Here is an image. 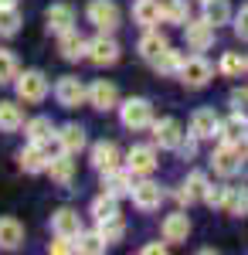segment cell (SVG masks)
I'll use <instances>...</instances> for the list:
<instances>
[{
  "label": "cell",
  "mask_w": 248,
  "mask_h": 255,
  "mask_svg": "<svg viewBox=\"0 0 248 255\" xmlns=\"http://www.w3.org/2000/svg\"><path fill=\"white\" fill-rule=\"evenodd\" d=\"M14 89H17V99H20V102L38 106V102H44V99H48V92H51V82H48V75H44V72H38V68H27V72H20L17 79H14Z\"/></svg>",
  "instance_id": "obj_1"
},
{
  "label": "cell",
  "mask_w": 248,
  "mask_h": 255,
  "mask_svg": "<svg viewBox=\"0 0 248 255\" xmlns=\"http://www.w3.org/2000/svg\"><path fill=\"white\" fill-rule=\"evenodd\" d=\"M119 123H123L126 129H133V133L150 129V126H153V106H150V99L129 96L126 102H119Z\"/></svg>",
  "instance_id": "obj_2"
},
{
  "label": "cell",
  "mask_w": 248,
  "mask_h": 255,
  "mask_svg": "<svg viewBox=\"0 0 248 255\" xmlns=\"http://www.w3.org/2000/svg\"><path fill=\"white\" fill-rule=\"evenodd\" d=\"M177 79L184 82L187 89H204L211 79H214V65H211L201 51H194L191 58H184V68H180V75Z\"/></svg>",
  "instance_id": "obj_3"
},
{
  "label": "cell",
  "mask_w": 248,
  "mask_h": 255,
  "mask_svg": "<svg viewBox=\"0 0 248 255\" xmlns=\"http://www.w3.org/2000/svg\"><path fill=\"white\" fill-rule=\"evenodd\" d=\"M242 160H245V150L221 139V146L211 153V170L218 177H235V174H242Z\"/></svg>",
  "instance_id": "obj_4"
},
{
  "label": "cell",
  "mask_w": 248,
  "mask_h": 255,
  "mask_svg": "<svg viewBox=\"0 0 248 255\" xmlns=\"http://www.w3.org/2000/svg\"><path fill=\"white\" fill-rule=\"evenodd\" d=\"M119 55H123L119 41H116L113 34H106V31H99L96 38L89 41V48H85V58L92 61V65H99V68L116 65V61H119Z\"/></svg>",
  "instance_id": "obj_5"
},
{
  "label": "cell",
  "mask_w": 248,
  "mask_h": 255,
  "mask_svg": "<svg viewBox=\"0 0 248 255\" xmlns=\"http://www.w3.org/2000/svg\"><path fill=\"white\" fill-rule=\"evenodd\" d=\"M85 14H89V24H96L99 31H106V34H116L119 24H123V14H119L116 0H92Z\"/></svg>",
  "instance_id": "obj_6"
},
{
  "label": "cell",
  "mask_w": 248,
  "mask_h": 255,
  "mask_svg": "<svg viewBox=\"0 0 248 255\" xmlns=\"http://www.w3.org/2000/svg\"><path fill=\"white\" fill-rule=\"evenodd\" d=\"M55 99L61 109H78L82 102H89V89L82 85V79L75 75H65V79L55 82Z\"/></svg>",
  "instance_id": "obj_7"
},
{
  "label": "cell",
  "mask_w": 248,
  "mask_h": 255,
  "mask_svg": "<svg viewBox=\"0 0 248 255\" xmlns=\"http://www.w3.org/2000/svg\"><path fill=\"white\" fill-rule=\"evenodd\" d=\"M51 143H27L17 153V163L24 174H48V163H51Z\"/></svg>",
  "instance_id": "obj_8"
},
{
  "label": "cell",
  "mask_w": 248,
  "mask_h": 255,
  "mask_svg": "<svg viewBox=\"0 0 248 255\" xmlns=\"http://www.w3.org/2000/svg\"><path fill=\"white\" fill-rule=\"evenodd\" d=\"M214 38H218V27H214L211 20H204V17L184 24V41H187L191 51H208L211 44H214Z\"/></svg>",
  "instance_id": "obj_9"
},
{
  "label": "cell",
  "mask_w": 248,
  "mask_h": 255,
  "mask_svg": "<svg viewBox=\"0 0 248 255\" xmlns=\"http://www.w3.org/2000/svg\"><path fill=\"white\" fill-rule=\"evenodd\" d=\"M208 187H211V180L204 170H191L187 174V180L173 191V197L184 204V208H191V204H197V201H204V194H208Z\"/></svg>",
  "instance_id": "obj_10"
},
{
  "label": "cell",
  "mask_w": 248,
  "mask_h": 255,
  "mask_svg": "<svg viewBox=\"0 0 248 255\" xmlns=\"http://www.w3.org/2000/svg\"><path fill=\"white\" fill-rule=\"evenodd\" d=\"M156 150H153L150 143H136L129 146V153H126V170H133V177H146L156 170Z\"/></svg>",
  "instance_id": "obj_11"
},
{
  "label": "cell",
  "mask_w": 248,
  "mask_h": 255,
  "mask_svg": "<svg viewBox=\"0 0 248 255\" xmlns=\"http://www.w3.org/2000/svg\"><path fill=\"white\" fill-rule=\"evenodd\" d=\"M153 143H160L163 150H177L180 139H184V126L177 123L173 116H163V119H153Z\"/></svg>",
  "instance_id": "obj_12"
},
{
  "label": "cell",
  "mask_w": 248,
  "mask_h": 255,
  "mask_svg": "<svg viewBox=\"0 0 248 255\" xmlns=\"http://www.w3.org/2000/svg\"><path fill=\"white\" fill-rule=\"evenodd\" d=\"M102 194L129 197L133 194V170H126V167H109V170H102Z\"/></svg>",
  "instance_id": "obj_13"
},
{
  "label": "cell",
  "mask_w": 248,
  "mask_h": 255,
  "mask_svg": "<svg viewBox=\"0 0 248 255\" xmlns=\"http://www.w3.org/2000/svg\"><path fill=\"white\" fill-rule=\"evenodd\" d=\"M44 27H48V34H58V38L75 31V10L68 3H51L44 10Z\"/></svg>",
  "instance_id": "obj_14"
},
{
  "label": "cell",
  "mask_w": 248,
  "mask_h": 255,
  "mask_svg": "<svg viewBox=\"0 0 248 255\" xmlns=\"http://www.w3.org/2000/svg\"><path fill=\"white\" fill-rule=\"evenodd\" d=\"M89 106L92 109H99V113H113V109H119V89H116L113 82L99 79L89 85Z\"/></svg>",
  "instance_id": "obj_15"
},
{
  "label": "cell",
  "mask_w": 248,
  "mask_h": 255,
  "mask_svg": "<svg viewBox=\"0 0 248 255\" xmlns=\"http://www.w3.org/2000/svg\"><path fill=\"white\" fill-rule=\"evenodd\" d=\"M133 204L139 208V211H156L160 204H163V187L156 184V180H139V184H133Z\"/></svg>",
  "instance_id": "obj_16"
},
{
  "label": "cell",
  "mask_w": 248,
  "mask_h": 255,
  "mask_svg": "<svg viewBox=\"0 0 248 255\" xmlns=\"http://www.w3.org/2000/svg\"><path fill=\"white\" fill-rule=\"evenodd\" d=\"M58 150H65V153H82L85 146H89V136H85V126H78V123H65V126H58Z\"/></svg>",
  "instance_id": "obj_17"
},
{
  "label": "cell",
  "mask_w": 248,
  "mask_h": 255,
  "mask_svg": "<svg viewBox=\"0 0 248 255\" xmlns=\"http://www.w3.org/2000/svg\"><path fill=\"white\" fill-rule=\"evenodd\" d=\"M191 133L197 139H214L221 136V119H218V113L214 109H194L191 116Z\"/></svg>",
  "instance_id": "obj_18"
},
{
  "label": "cell",
  "mask_w": 248,
  "mask_h": 255,
  "mask_svg": "<svg viewBox=\"0 0 248 255\" xmlns=\"http://www.w3.org/2000/svg\"><path fill=\"white\" fill-rule=\"evenodd\" d=\"M51 232L61 238H78L82 235V218H78L75 208H58L51 215Z\"/></svg>",
  "instance_id": "obj_19"
},
{
  "label": "cell",
  "mask_w": 248,
  "mask_h": 255,
  "mask_svg": "<svg viewBox=\"0 0 248 255\" xmlns=\"http://www.w3.org/2000/svg\"><path fill=\"white\" fill-rule=\"evenodd\" d=\"M167 48H170V41H167V34H160L156 27H146V34H143V38H139V44H136L139 58H143V61H150V65H153L156 58H160V55H163Z\"/></svg>",
  "instance_id": "obj_20"
},
{
  "label": "cell",
  "mask_w": 248,
  "mask_h": 255,
  "mask_svg": "<svg viewBox=\"0 0 248 255\" xmlns=\"http://www.w3.org/2000/svg\"><path fill=\"white\" fill-rule=\"evenodd\" d=\"M48 177L55 180L58 187H68V184L75 180V160H72V153H65V150L51 153V163H48Z\"/></svg>",
  "instance_id": "obj_21"
},
{
  "label": "cell",
  "mask_w": 248,
  "mask_h": 255,
  "mask_svg": "<svg viewBox=\"0 0 248 255\" xmlns=\"http://www.w3.org/2000/svg\"><path fill=\"white\" fill-rule=\"evenodd\" d=\"M89 160H92V167H96L99 174L109 170V167H119V146H116L113 139H99L89 150Z\"/></svg>",
  "instance_id": "obj_22"
},
{
  "label": "cell",
  "mask_w": 248,
  "mask_h": 255,
  "mask_svg": "<svg viewBox=\"0 0 248 255\" xmlns=\"http://www.w3.org/2000/svg\"><path fill=\"white\" fill-rule=\"evenodd\" d=\"M24 245V225L17 218L3 215L0 218V252H17Z\"/></svg>",
  "instance_id": "obj_23"
},
{
  "label": "cell",
  "mask_w": 248,
  "mask_h": 255,
  "mask_svg": "<svg viewBox=\"0 0 248 255\" xmlns=\"http://www.w3.org/2000/svg\"><path fill=\"white\" fill-rule=\"evenodd\" d=\"M160 232H163V238H167L170 245H177V242H187V235H191V218L184 215V211H173V215L163 218Z\"/></svg>",
  "instance_id": "obj_24"
},
{
  "label": "cell",
  "mask_w": 248,
  "mask_h": 255,
  "mask_svg": "<svg viewBox=\"0 0 248 255\" xmlns=\"http://www.w3.org/2000/svg\"><path fill=\"white\" fill-rule=\"evenodd\" d=\"M55 133H58V126L48 116H34V119L24 123V136H27V143H51Z\"/></svg>",
  "instance_id": "obj_25"
},
{
  "label": "cell",
  "mask_w": 248,
  "mask_h": 255,
  "mask_svg": "<svg viewBox=\"0 0 248 255\" xmlns=\"http://www.w3.org/2000/svg\"><path fill=\"white\" fill-rule=\"evenodd\" d=\"M133 20L139 27H156L163 20V3L160 0H136L133 3Z\"/></svg>",
  "instance_id": "obj_26"
},
{
  "label": "cell",
  "mask_w": 248,
  "mask_h": 255,
  "mask_svg": "<svg viewBox=\"0 0 248 255\" xmlns=\"http://www.w3.org/2000/svg\"><path fill=\"white\" fill-rule=\"evenodd\" d=\"M221 139L225 143H235V146H245L248 143V116L235 113L228 123H221Z\"/></svg>",
  "instance_id": "obj_27"
},
{
  "label": "cell",
  "mask_w": 248,
  "mask_h": 255,
  "mask_svg": "<svg viewBox=\"0 0 248 255\" xmlns=\"http://www.w3.org/2000/svg\"><path fill=\"white\" fill-rule=\"evenodd\" d=\"M85 48H89V41L82 38L78 31H68V34L58 38V51H61L65 61H82L85 58Z\"/></svg>",
  "instance_id": "obj_28"
},
{
  "label": "cell",
  "mask_w": 248,
  "mask_h": 255,
  "mask_svg": "<svg viewBox=\"0 0 248 255\" xmlns=\"http://www.w3.org/2000/svg\"><path fill=\"white\" fill-rule=\"evenodd\" d=\"M24 126V109L17 102H0V133H17Z\"/></svg>",
  "instance_id": "obj_29"
},
{
  "label": "cell",
  "mask_w": 248,
  "mask_h": 255,
  "mask_svg": "<svg viewBox=\"0 0 248 255\" xmlns=\"http://www.w3.org/2000/svg\"><path fill=\"white\" fill-rule=\"evenodd\" d=\"M201 7H204V14H201V17L211 20L214 27H221V24H228V20L235 17V14H231V3H228V0H204Z\"/></svg>",
  "instance_id": "obj_30"
},
{
  "label": "cell",
  "mask_w": 248,
  "mask_h": 255,
  "mask_svg": "<svg viewBox=\"0 0 248 255\" xmlns=\"http://www.w3.org/2000/svg\"><path fill=\"white\" fill-rule=\"evenodd\" d=\"M163 20L184 27L191 20V0H163Z\"/></svg>",
  "instance_id": "obj_31"
},
{
  "label": "cell",
  "mask_w": 248,
  "mask_h": 255,
  "mask_svg": "<svg viewBox=\"0 0 248 255\" xmlns=\"http://www.w3.org/2000/svg\"><path fill=\"white\" fill-rule=\"evenodd\" d=\"M92 218L99 221H113V218H119V197L113 194H99L96 201H92Z\"/></svg>",
  "instance_id": "obj_32"
},
{
  "label": "cell",
  "mask_w": 248,
  "mask_h": 255,
  "mask_svg": "<svg viewBox=\"0 0 248 255\" xmlns=\"http://www.w3.org/2000/svg\"><path fill=\"white\" fill-rule=\"evenodd\" d=\"M17 31H20L17 3H0V38H14Z\"/></svg>",
  "instance_id": "obj_33"
},
{
  "label": "cell",
  "mask_w": 248,
  "mask_h": 255,
  "mask_svg": "<svg viewBox=\"0 0 248 255\" xmlns=\"http://www.w3.org/2000/svg\"><path fill=\"white\" fill-rule=\"evenodd\" d=\"M184 58H187L184 51H173V48H167L160 58L153 61V68H156L160 75H180V68H184Z\"/></svg>",
  "instance_id": "obj_34"
},
{
  "label": "cell",
  "mask_w": 248,
  "mask_h": 255,
  "mask_svg": "<svg viewBox=\"0 0 248 255\" xmlns=\"http://www.w3.org/2000/svg\"><path fill=\"white\" fill-rule=\"evenodd\" d=\"M225 211L235 218L248 215V187H228V197H225Z\"/></svg>",
  "instance_id": "obj_35"
},
{
  "label": "cell",
  "mask_w": 248,
  "mask_h": 255,
  "mask_svg": "<svg viewBox=\"0 0 248 255\" xmlns=\"http://www.w3.org/2000/svg\"><path fill=\"white\" fill-rule=\"evenodd\" d=\"M20 75L17 68V55L10 48H0V85H10V82Z\"/></svg>",
  "instance_id": "obj_36"
},
{
  "label": "cell",
  "mask_w": 248,
  "mask_h": 255,
  "mask_svg": "<svg viewBox=\"0 0 248 255\" xmlns=\"http://www.w3.org/2000/svg\"><path fill=\"white\" fill-rule=\"evenodd\" d=\"M218 72H221V75H228V79H235V75L248 72V58H242L238 51H228V55H221V65H218Z\"/></svg>",
  "instance_id": "obj_37"
},
{
  "label": "cell",
  "mask_w": 248,
  "mask_h": 255,
  "mask_svg": "<svg viewBox=\"0 0 248 255\" xmlns=\"http://www.w3.org/2000/svg\"><path fill=\"white\" fill-rule=\"evenodd\" d=\"M96 232L106 238L109 245H113V242H123V235H126V221H123V218H113V221H99Z\"/></svg>",
  "instance_id": "obj_38"
},
{
  "label": "cell",
  "mask_w": 248,
  "mask_h": 255,
  "mask_svg": "<svg viewBox=\"0 0 248 255\" xmlns=\"http://www.w3.org/2000/svg\"><path fill=\"white\" fill-rule=\"evenodd\" d=\"M106 245H109V242H106V238L99 235V232H89V235L82 232V235H78V252L99 255V252H106Z\"/></svg>",
  "instance_id": "obj_39"
},
{
  "label": "cell",
  "mask_w": 248,
  "mask_h": 255,
  "mask_svg": "<svg viewBox=\"0 0 248 255\" xmlns=\"http://www.w3.org/2000/svg\"><path fill=\"white\" fill-rule=\"evenodd\" d=\"M225 197H228V187H225V184H211L208 194H204V204H211V208H225Z\"/></svg>",
  "instance_id": "obj_40"
},
{
  "label": "cell",
  "mask_w": 248,
  "mask_h": 255,
  "mask_svg": "<svg viewBox=\"0 0 248 255\" xmlns=\"http://www.w3.org/2000/svg\"><path fill=\"white\" fill-rule=\"evenodd\" d=\"M48 252H55V255H68V252H78V238H61V235H55V242L48 245Z\"/></svg>",
  "instance_id": "obj_41"
},
{
  "label": "cell",
  "mask_w": 248,
  "mask_h": 255,
  "mask_svg": "<svg viewBox=\"0 0 248 255\" xmlns=\"http://www.w3.org/2000/svg\"><path fill=\"white\" fill-rule=\"evenodd\" d=\"M197 143H201V139L194 136V133H184L180 146H177V153H180L184 160H194V157H197Z\"/></svg>",
  "instance_id": "obj_42"
},
{
  "label": "cell",
  "mask_w": 248,
  "mask_h": 255,
  "mask_svg": "<svg viewBox=\"0 0 248 255\" xmlns=\"http://www.w3.org/2000/svg\"><path fill=\"white\" fill-rule=\"evenodd\" d=\"M235 34H238V41H248V3L235 14Z\"/></svg>",
  "instance_id": "obj_43"
},
{
  "label": "cell",
  "mask_w": 248,
  "mask_h": 255,
  "mask_svg": "<svg viewBox=\"0 0 248 255\" xmlns=\"http://www.w3.org/2000/svg\"><path fill=\"white\" fill-rule=\"evenodd\" d=\"M231 109L242 113V116H248V89H235V92H231Z\"/></svg>",
  "instance_id": "obj_44"
},
{
  "label": "cell",
  "mask_w": 248,
  "mask_h": 255,
  "mask_svg": "<svg viewBox=\"0 0 248 255\" xmlns=\"http://www.w3.org/2000/svg\"><path fill=\"white\" fill-rule=\"evenodd\" d=\"M167 245H170V242H167V238H163V242H150V245H143V255H163L167 252Z\"/></svg>",
  "instance_id": "obj_45"
},
{
  "label": "cell",
  "mask_w": 248,
  "mask_h": 255,
  "mask_svg": "<svg viewBox=\"0 0 248 255\" xmlns=\"http://www.w3.org/2000/svg\"><path fill=\"white\" fill-rule=\"evenodd\" d=\"M0 3H17V0H0Z\"/></svg>",
  "instance_id": "obj_46"
},
{
  "label": "cell",
  "mask_w": 248,
  "mask_h": 255,
  "mask_svg": "<svg viewBox=\"0 0 248 255\" xmlns=\"http://www.w3.org/2000/svg\"><path fill=\"white\" fill-rule=\"evenodd\" d=\"M201 3H204V0H201Z\"/></svg>",
  "instance_id": "obj_47"
}]
</instances>
